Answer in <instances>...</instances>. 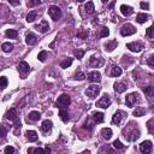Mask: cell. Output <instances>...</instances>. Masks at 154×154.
<instances>
[{"label":"cell","instance_id":"cell-1","mask_svg":"<svg viewBox=\"0 0 154 154\" xmlns=\"http://www.w3.org/2000/svg\"><path fill=\"white\" fill-rule=\"evenodd\" d=\"M48 15H50V17L53 19V21L57 22V21H59V19L62 18V10H60L56 5H52V6H50V9H48Z\"/></svg>","mask_w":154,"mask_h":154},{"label":"cell","instance_id":"cell-2","mask_svg":"<svg viewBox=\"0 0 154 154\" xmlns=\"http://www.w3.org/2000/svg\"><path fill=\"white\" fill-rule=\"evenodd\" d=\"M70 102H71V98L68 94H62L57 100V107L65 109V107H68L70 105Z\"/></svg>","mask_w":154,"mask_h":154},{"label":"cell","instance_id":"cell-3","mask_svg":"<svg viewBox=\"0 0 154 154\" xmlns=\"http://www.w3.org/2000/svg\"><path fill=\"white\" fill-rule=\"evenodd\" d=\"M100 90H101V88H100L98 84L89 85L88 88H87V90H85V95L88 98H90V99H94V98H96L99 95Z\"/></svg>","mask_w":154,"mask_h":154},{"label":"cell","instance_id":"cell-4","mask_svg":"<svg viewBox=\"0 0 154 154\" xmlns=\"http://www.w3.org/2000/svg\"><path fill=\"white\" fill-rule=\"evenodd\" d=\"M138 101H140V95L137 93H130V94H128L125 98V104L128 107L135 106V104H137Z\"/></svg>","mask_w":154,"mask_h":154},{"label":"cell","instance_id":"cell-5","mask_svg":"<svg viewBox=\"0 0 154 154\" xmlns=\"http://www.w3.org/2000/svg\"><path fill=\"white\" fill-rule=\"evenodd\" d=\"M136 33V28L131 24H124L122 28H120V35L122 36H130V35H134Z\"/></svg>","mask_w":154,"mask_h":154},{"label":"cell","instance_id":"cell-6","mask_svg":"<svg viewBox=\"0 0 154 154\" xmlns=\"http://www.w3.org/2000/svg\"><path fill=\"white\" fill-rule=\"evenodd\" d=\"M87 77H88V81L89 82H93V83H99L100 81H101V73H100L99 71H90L88 75H87Z\"/></svg>","mask_w":154,"mask_h":154},{"label":"cell","instance_id":"cell-7","mask_svg":"<svg viewBox=\"0 0 154 154\" xmlns=\"http://www.w3.org/2000/svg\"><path fill=\"white\" fill-rule=\"evenodd\" d=\"M153 149V145H152V141L147 140V141H143L141 145H140V152L141 153H145V154H148L151 153Z\"/></svg>","mask_w":154,"mask_h":154},{"label":"cell","instance_id":"cell-8","mask_svg":"<svg viewBox=\"0 0 154 154\" xmlns=\"http://www.w3.org/2000/svg\"><path fill=\"white\" fill-rule=\"evenodd\" d=\"M126 48H128L129 51H131V52L138 53V52H141L145 47H143V45L141 42H129L128 45H126Z\"/></svg>","mask_w":154,"mask_h":154},{"label":"cell","instance_id":"cell-9","mask_svg":"<svg viewBox=\"0 0 154 154\" xmlns=\"http://www.w3.org/2000/svg\"><path fill=\"white\" fill-rule=\"evenodd\" d=\"M110 105H111V99H110L109 95H106V94L96 102V106L98 107H101V109H107Z\"/></svg>","mask_w":154,"mask_h":154},{"label":"cell","instance_id":"cell-10","mask_svg":"<svg viewBox=\"0 0 154 154\" xmlns=\"http://www.w3.org/2000/svg\"><path fill=\"white\" fill-rule=\"evenodd\" d=\"M102 64H104V59L100 58V57L93 56L89 60V66H92V68H100Z\"/></svg>","mask_w":154,"mask_h":154},{"label":"cell","instance_id":"cell-11","mask_svg":"<svg viewBox=\"0 0 154 154\" xmlns=\"http://www.w3.org/2000/svg\"><path fill=\"white\" fill-rule=\"evenodd\" d=\"M124 117H126V113H124L123 111H117L115 115L112 116V123L116 124V125H118L120 122H122V119H123Z\"/></svg>","mask_w":154,"mask_h":154},{"label":"cell","instance_id":"cell-12","mask_svg":"<svg viewBox=\"0 0 154 154\" xmlns=\"http://www.w3.org/2000/svg\"><path fill=\"white\" fill-rule=\"evenodd\" d=\"M6 118H7L9 120H11V122H13V123L19 122L18 115H17V110H16V109H11L7 113H6Z\"/></svg>","mask_w":154,"mask_h":154},{"label":"cell","instance_id":"cell-13","mask_svg":"<svg viewBox=\"0 0 154 154\" xmlns=\"http://www.w3.org/2000/svg\"><path fill=\"white\" fill-rule=\"evenodd\" d=\"M35 29H37L40 33H47L50 30V24H48L47 21H45L43 19V21H41V23L35 26Z\"/></svg>","mask_w":154,"mask_h":154},{"label":"cell","instance_id":"cell-14","mask_svg":"<svg viewBox=\"0 0 154 154\" xmlns=\"http://www.w3.org/2000/svg\"><path fill=\"white\" fill-rule=\"evenodd\" d=\"M120 12H122V15L125 16V17H129L130 15L134 13V9L129 5H122L120 6Z\"/></svg>","mask_w":154,"mask_h":154},{"label":"cell","instance_id":"cell-15","mask_svg":"<svg viewBox=\"0 0 154 154\" xmlns=\"http://www.w3.org/2000/svg\"><path fill=\"white\" fill-rule=\"evenodd\" d=\"M37 42V37L35 34H33V33H29V34H26L25 36V43L29 45V46H33Z\"/></svg>","mask_w":154,"mask_h":154},{"label":"cell","instance_id":"cell-16","mask_svg":"<svg viewBox=\"0 0 154 154\" xmlns=\"http://www.w3.org/2000/svg\"><path fill=\"white\" fill-rule=\"evenodd\" d=\"M18 71L19 72H22V73H28L29 71H30V66H29V64L26 63V62H21L19 63V65H18Z\"/></svg>","mask_w":154,"mask_h":154},{"label":"cell","instance_id":"cell-17","mask_svg":"<svg viewBox=\"0 0 154 154\" xmlns=\"http://www.w3.org/2000/svg\"><path fill=\"white\" fill-rule=\"evenodd\" d=\"M52 126H53V123L51 122L50 119H46V120H43V122H42L41 130H42L43 132H48V131L52 130Z\"/></svg>","mask_w":154,"mask_h":154},{"label":"cell","instance_id":"cell-18","mask_svg":"<svg viewBox=\"0 0 154 154\" xmlns=\"http://www.w3.org/2000/svg\"><path fill=\"white\" fill-rule=\"evenodd\" d=\"M25 135H26V138H28L30 142H35V141H37V138H39L37 132L34 131V130H28L25 132Z\"/></svg>","mask_w":154,"mask_h":154},{"label":"cell","instance_id":"cell-19","mask_svg":"<svg viewBox=\"0 0 154 154\" xmlns=\"http://www.w3.org/2000/svg\"><path fill=\"white\" fill-rule=\"evenodd\" d=\"M59 117H60V119H62L64 123H68L69 120H70L69 112L66 111L65 109H60V111H59Z\"/></svg>","mask_w":154,"mask_h":154},{"label":"cell","instance_id":"cell-20","mask_svg":"<svg viewBox=\"0 0 154 154\" xmlns=\"http://www.w3.org/2000/svg\"><path fill=\"white\" fill-rule=\"evenodd\" d=\"M148 18H149L148 15H146V13L141 12V13H137L136 21H137V23H140V24H143V23H146L147 21H148Z\"/></svg>","mask_w":154,"mask_h":154},{"label":"cell","instance_id":"cell-21","mask_svg":"<svg viewBox=\"0 0 154 154\" xmlns=\"http://www.w3.org/2000/svg\"><path fill=\"white\" fill-rule=\"evenodd\" d=\"M120 75H122V69L117 65H113L112 69H111V72H110V76L111 77H118Z\"/></svg>","mask_w":154,"mask_h":154},{"label":"cell","instance_id":"cell-22","mask_svg":"<svg viewBox=\"0 0 154 154\" xmlns=\"http://www.w3.org/2000/svg\"><path fill=\"white\" fill-rule=\"evenodd\" d=\"M40 118H41V113L39 111H31L28 115V120H33V122H36Z\"/></svg>","mask_w":154,"mask_h":154},{"label":"cell","instance_id":"cell-23","mask_svg":"<svg viewBox=\"0 0 154 154\" xmlns=\"http://www.w3.org/2000/svg\"><path fill=\"white\" fill-rule=\"evenodd\" d=\"M113 88H115V90H116L117 93H124V92H125V89L128 88V87H126V84H125V83L117 82V83H115V85H113Z\"/></svg>","mask_w":154,"mask_h":154},{"label":"cell","instance_id":"cell-24","mask_svg":"<svg viewBox=\"0 0 154 154\" xmlns=\"http://www.w3.org/2000/svg\"><path fill=\"white\" fill-rule=\"evenodd\" d=\"M118 46V42L116 41V40H113V41H110V42H107L105 43V51L107 52H112L113 50H115L116 47Z\"/></svg>","mask_w":154,"mask_h":154},{"label":"cell","instance_id":"cell-25","mask_svg":"<svg viewBox=\"0 0 154 154\" xmlns=\"http://www.w3.org/2000/svg\"><path fill=\"white\" fill-rule=\"evenodd\" d=\"M93 119H94V122L95 123H102L104 122V113L102 112H95V113H93Z\"/></svg>","mask_w":154,"mask_h":154},{"label":"cell","instance_id":"cell-26","mask_svg":"<svg viewBox=\"0 0 154 154\" xmlns=\"http://www.w3.org/2000/svg\"><path fill=\"white\" fill-rule=\"evenodd\" d=\"M112 130L110 129V128H102L101 129V135H102V137L105 138V140H110L111 137H112Z\"/></svg>","mask_w":154,"mask_h":154},{"label":"cell","instance_id":"cell-27","mask_svg":"<svg viewBox=\"0 0 154 154\" xmlns=\"http://www.w3.org/2000/svg\"><path fill=\"white\" fill-rule=\"evenodd\" d=\"M140 137V131L138 130H132L131 132H130V135H126V138H128L129 140V141H136V140Z\"/></svg>","mask_w":154,"mask_h":154},{"label":"cell","instance_id":"cell-28","mask_svg":"<svg viewBox=\"0 0 154 154\" xmlns=\"http://www.w3.org/2000/svg\"><path fill=\"white\" fill-rule=\"evenodd\" d=\"M36 17H37V12L36 11H30L28 15H26L25 19H26V22H28V23H31V22L35 21Z\"/></svg>","mask_w":154,"mask_h":154},{"label":"cell","instance_id":"cell-29","mask_svg":"<svg viewBox=\"0 0 154 154\" xmlns=\"http://www.w3.org/2000/svg\"><path fill=\"white\" fill-rule=\"evenodd\" d=\"M1 50L5 52V53H10L12 50H13V45L11 42H4L1 45Z\"/></svg>","mask_w":154,"mask_h":154},{"label":"cell","instance_id":"cell-30","mask_svg":"<svg viewBox=\"0 0 154 154\" xmlns=\"http://www.w3.org/2000/svg\"><path fill=\"white\" fill-rule=\"evenodd\" d=\"M5 34H6V36H7L9 39H16V37L18 36V33H17V30H15V29H7Z\"/></svg>","mask_w":154,"mask_h":154},{"label":"cell","instance_id":"cell-31","mask_svg":"<svg viewBox=\"0 0 154 154\" xmlns=\"http://www.w3.org/2000/svg\"><path fill=\"white\" fill-rule=\"evenodd\" d=\"M85 11H87V13H89V15H92V13H94V10H95V7H94V3L93 1H88L87 3V5H85Z\"/></svg>","mask_w":154,"mask_h":154},{"label":"cell","instance_id":"cell-32","mask_svg":"<svg viewBox=\"0 0 154 154\" xmlns=\"http://www.w3.org/2000/svg\"><path fill=\"white\" fill-rule=\"evenodd\" d=\"M145 113H146L145 109H142V107H137V109L134 110L132 115L135 116V117H142V116H145Z\"/></svg>","mask_w":154,"mask_h":154},{"label":"cell","instance_id":"cell-33","mask_svg":"<svg viewBox=\"0 0 154 154\" xmlns=\"http://www.w3.org/2000/svg\"><path fill=\"white\" fill-rule=\"evenodd\" d=\"M71 64H72V59L71 58H68V59H65V60H63V62L60 63V68H63V69L70 68Z\"/></svg>","mask_w":154,"mask_h":154},{"label":"cell","instance_id":"cell-34","mask_svg":"<svg viewBox=\"0 0 154 154\" xmlns=\"http://www.w3.org/2000/svg\"><path fill=\"white\" fill-rule=\"evenodd\" d=\"M75 79H77V81H83V79L85 78V75L81 71V70H77L75 72V77H73Z\"/></svg>","mask_w":154,"mask_h":154},{"label":"cell","instance_id":"cell-35","mask_svg":"<svg viewBox=\"0 0 154 154\" xmlns=\"http://www.w3.org/2000/svg\"><path fill=\"white\" fill-rule=\"evenodd\" d=\"M7 84H9V79L7 78H6L5 76L0 77V89H5L6 87H7Z\"/></svg>","mask_w":154,"mask_h":154},{"label":"cell","instance_id":"cell-36","mask_svg":"<svg viewBox=\"0 0 154 154\" xmlns=\"http://www.w3.org/2000/svg\"><path fill=\"white\" fill-rule=\"evenodd\" d=\"M84 53H85L84 50H76L75 52H73V54H75V57H76L77 59L81 60V59L83 58V56H84Z\"/></svg>","mask_w":154,"mask_h":154},{"label":"cell","instance_id":"cell-37","mask_svg":"<svg viewBox=\"0 0 154 154\" xmlns=\"http://www.w3.org/2000/svg\"><path fill=\"white\" fill-rule=\"evenodd\" d=\"M83 128L84 129H87V130H93V128H94V123H92L90 120H89V118L85 120V123H84V125H83Z\"/></svg>","mask_w":154,"mask_h":154},{"label":"cell","instance_id":"cell-38","mask_svg":"<svg viewBox=\"0 0 154 154\" xmlns=\"http://www.w3.org/2000/svg\"><path fill=\"white\" fill-rule=\"evenodd\" d=\"M46 58H47V52H46V51H41V52H40L39 53V56H37V59L40 60V62H45V60H46Z\"/></svg>","mask_w":154,"mask_h":154},{"label":"cell","instance_id":"cell-39","mask_svg":"<svg viewBox=\"0 0 154 154\" xmlns=\"http://www.w3.org/2000/svg\"><path fill=\"white\" fill-rule=\"evenodd\" d=\"M40 4H41V0H29L28 3V7H35V6H39Z\"/></svg>","mask_w":154,"mask_h":154},{"label":"cell","instance_id":"cell-40","mask_svg":"<svg viewBox=\"0 0 154 154\" xmlns=\"http://www.w3.org/2000/svg\"><path fill=\"white\" fill-rule=\"evenodd\" d=\"M77 37H79V39H87V37H88V33L84 31L83 29H79V31L77 33Z\"/></svg>","mask_w":154,"mask_h":154},{"label":"cell","instance_id":"cell-41","mask_svg":"<svg viewBox=\"0 0 154 154\" xmlns=\"http://www.w3.org/2000/svg\"><path fill=\"white\" fill-rule=\"evenodd\" d=\"M142 90H143V93H145L146 95L151 96V95H152V92H153V88H152L151 85H147V87H143Z\"/></svg>","mask_w":154,"mask_h":154},{"label":"cell","instance_id":"cell-42","mask_svg":"<svg viewBox=\"0 0 154 154\" xmlns=\"http://www.w3.org/2000/svg\"><path fill=\"white\" fill-rule=\"evenodd\" d=\"M110 35V29L107 28V26H104V28L101 29V34H100V36L101 37H107Z\"/></svg>","mask_w":154,"mask_h":154},{"label":"cell","instance_id":"cell-43","mask_svg":"<svg viewBox=\"0 0 154 154\" xmlns=\"http://www.w3.org/2000/svg\"><path fill=\"white\" fill-rule=\"evenodd\" d=\"M113 147H115L116 149H123L124 148V145L119 141V140H116L115 142H113Z\"/></svg>","mask_w":154,"mask_h":154},{"label":"cell","instance_id":"cell-44","mask_svg":"<svg viewBox=\"0 0 154 154\" xmlns=\"http://www.w3.org/2000/svg\"><path fill=\"white\" fill-rule=\"evenodd\" d=\"M146 34L148 37H154V26L151 25L149 28H147V31H146Z\"/></svg>","mask_w":154,"mask_h":154},{"label":"cell","instance_id":"cell-45","mask_svg":"<svg viewBox=\"0 0 154 154\" xmlns=\"http://www.w3.org/2000/svg\"><path fill=\"white\" fill-rule=\"evenodd\" d=\"M6 135H7V130L4 125H0V137H5Z\"/></svg>","mask_w":154,"mask_h":154},{"label":"cell","instance_id":"cell-46","mask_svg":"<svg viewBox=\"0 0 154 154\" xmlns=\"http://www.w3.org/2000/svg\"><path fill=\"white\" fill-rule=\"evenodd\" d=\"M28 153H46V152L42 148H29Z\"/></svg>","mask_w":154,"mask_h":154},{"label":"cell","instance_id":"cell-47","mask_svg":"<svg viewBox=\"0 0 154 154\" xmlns=\"http://www.w3.org/2000/svg\"><path fill=\"white\" fill-rule=\"evenodd\" d=\"M4 152L6 153V154H10V153H15L16 151H15V148H13L12 146H7V147H5V149H4Z\"/></svg>","mask_w":154,"mask_h":154},{"label":"cell","instance_id":"cell-48","mask_svg":"<svg viewBox=\"0 0 154 154\" xmlns=\"http://www.w3.org/2000/svg\"><path fill=\"white\" fill-rule=\"evenodd\" d=\"M147 64H148V66L151 69H154V57L153 56H151L148 58V62H147Z\"/></svg>","mask_w":154,"mask_h":154},{"label":"cell","instance_id":"cell-49","mask_svg":"<svg viewBox=\"0 0 154 154\" xmlns=\"http://www.w3.org/2000/svg\"><path fill=\"white\" fill-rule=\"evenodd\" d=\"M104 152H109V153H113V149L109 148V147H107V146H104V147H102V148H101V149H100V151H99V153H100V154H102Z\"/></svg>","mask_w":154,"mask_h":154},{"label":"cell","instance_id":"cell-50","mask_svg":"<svg viewBox=\"0 0 154 154\" xmlns=\"http://www.w3.org/2000/svg\"><path fill=\"white\" fill-rule=\"evenodd\" d=\"M140 6H141L142 10H148V9H149V4H148V3H145V1H141V3H140Z\"/></svg>","mask_w":154,"mask_h":154},{"label":"cell","instance_id":"cell-51","mask_svg":"<svg viewBox=\"0 0 154 154\" xmlns=\"http://www.w3.org/2000/svg\"><path fill=\"white\" fill-rule=\"evenodd\" d=\"M126 62L132 63V62H134V59H131V57H129V56H124V57H123V63L125 64Z\"/></svg>","mask_w":154,"mask_h":154},{"label":"cell","instance_id":"cell-52","mask_svg":"<svg viewBox=\"0 0 154 154\" xmlns=\"http://www.w3.org/2000/svg\"><path fill=\"white\" fill-rule=\"evenodd\" d=\"M9 3L13 6H17V5H19V0H9Z\"/></svg>","mask_w":154,"mask_h":154},{"label":"cell","instance_id":"cell-53","mask_svg":"<svg viewBox=\"0 0 154 154\" xmlns=\"http://www.w3.org/2000/svg\"><path fill=\"white\" fill-rule=\"evenodd\" d=\"M45 152H46V153H51V148H48V147H46V148H45Z\"/></svg>","mask_w":154,"mask_h":154},{"label":"cell","instance_id":"cell-54","mask_svg":"<svg viewBox=\"0 0 154 154\" xmlns=\"http://www.w3.org/2000/svg\"><path fill=\"white\" fill-rule=\"evenodd\" d=\"M101 1H102V3L105 4V3H107V1H109V0H101Z\"/></svg>","mask_w":154,"mask_h":154},{"label":"cell","instance_id":"cell-55","mask_svg":"<svg viewBox=\"0 0 154 154\" xmlns=\"http://www.w3.org/2000/svg\"><path fill=\"white\" fill-rule=\"evenodd\" d=\"M77 1H78V3H83V1H84V0H77Z\"/></svg>","mask_w":154,"mask_h":154}]
</instances>
